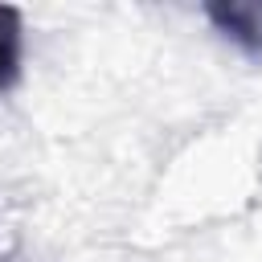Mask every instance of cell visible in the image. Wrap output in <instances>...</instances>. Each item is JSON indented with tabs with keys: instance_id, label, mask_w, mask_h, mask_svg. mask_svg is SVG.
Returning <instances> with one entry per match:
<instances>
[{
	"instance_id": "7a4b0ae2",
	"label": "cell",
	"mask_w": 262,
	"mask_h": 262,
	"mask_svg": "<svg viewBox=\"0 0 262 262\" xmlns=\"http://www.w3.org/2000/svg\"><path fill=\"white\" fill-rule=\"evenodd\" d=\"M20 74V8L0 4V86H12Z\"/></svg>"
},
{
	"instance_id": "6da1fadb",
	"label": "cell",
	"mask_w": 262,
	"mask_h": 262,
	"mask_svg": "<svg viewBox=\"0 0 262 262\" xmlns=\"http://www.w3.org/2000/svg\"><path fill=\"white\" fill-rule=\"evenodd\" d=\"M205 16L246 53H262V0H217L205 4Z\"/></svg>"
}]
</instances>
